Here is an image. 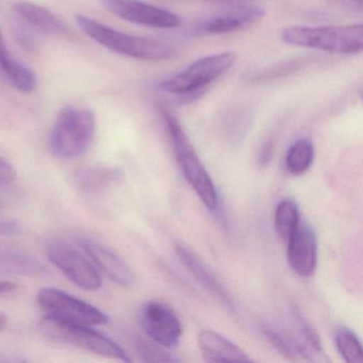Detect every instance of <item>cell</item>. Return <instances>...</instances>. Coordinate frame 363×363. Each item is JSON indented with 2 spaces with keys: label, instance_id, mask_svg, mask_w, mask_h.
I'll list each match as a JSON object with an SVG mask.
<instances>
[{
  "label": "cell",
  "instance_id": "6da1fadb",
  "mask_svg": "<svg viewBox=\"0 0 363 363\" xmlns=\"http://www.w3.org/2000/svg\"><path fill=\"white\" fill-rule=\"evenodd\" d=\"M159 111L169 131L174 152L177 157L178 163L182 167L184 177L199 195L203 205L208 209L214 211L218 208V191L209 173L206 171L205 167L201 163L199 155L195 152L194 146L191 143L179 121L167 106L160 104Z\"/></svg>",
  "mask_w": 363,
  "mask_h": 363
},
{
  "label": "cell",
  "instance_id": "7a4b0ae2",
  "mask_svg": "<svg viewBox=\"0 0 363 363\" xmlns=\"http://www.w3.org/2000/svg\"><path fill=\"white\" fill-rule=\"evenodd\" d=\"M96 130V116L88 108L67 106L60 110L50 135L52 155L61 160L79 158L90 147Z\"/></svg>",
  "mask_w": 363,
  "mask_h": 363
},
{
  "label": "cell",
  "instance_id": "3957f363",
  "mask_svg": "<svg viewBox=\"0 0 363 363\" xmlns=\"http://www.w3.org/2000/svg\"><path fill=\"white\" fill-rule=\"evenodd\" d=\"M76 22L93 41L116 54L143 61H162L174 56L173 48L158 40L127 35L80 14L76 16Z\"/></svg>",
  "mask_w": 363,
  "mask_h": 363
},
{
  "label": "cell",
  "instance_id": "277c9868",
  "mask_svg": "<svg viewBox=\"0 0 363 363\" xmlns=\"http://www.w3.org/2000/svg\"><path fill=\"white\" fill-rule=\"evenodd\" d=\"M281 40L297 48L322 50L333 54H359L363 48L362 24L343 26H294L284 29Z\"/></svg>",
  "mask_w": 363,
  "mask_h": 363
},
{
  "label": "cell",
  "instance_id": "5b68a950",
  "mask_svg": "<svg viewBox=\"0 0 363 363\" xmlns=\"http://www.w3.org/2000/svg\"><path fill=\"white\" fill-rule=\"evenodd\" d=\"M44 337L58 343L75 346L97 356L113 360L129 362L131 359L124 350L107 335L92 329V327L67 324L45 315L39 325Z\"/></svg>",
  "mask_w": 363,
  "mask_h": 363
},
{
  "label": "cell",
  "instance_id": "8992f818",
  "mask_svg": "<svg viewBox=\"0 0 363 363\" xmlns=\"http://www.w3.org/2000/svg\"><path fill=\"white\" fill-rule=\"evenodd\" d=\"M237 62V55L233 52L203 57L193 62L190 67L162 82L160 88L171 94L191 96L201 92L214 80L224 75Z\"/></svg>",
  "mask_w": 363,
  "mask_h": 363
},
{
  "label": "cell",
  "instance_id": "52a82bcc",
  "mask_svg": "<svg viewBox=\"0 0 363 363\" xmlns=\"http://www.w3.org/2000/svg\"><path fill=\"white\" fill-rule=\"evenodd\" d=\"M38 303L45 315L67 324L94 327L109 322L107 314L99 308L59 289H41Z\"/></svg>",
  "mask_w": 363,
  "mask_h": 363
},
{
  "label": "cell",
  "instance_id": "ba28073f",
  "mask_svg": "<svg viewBox=\"0 0 363 363\" xmlns=\"http://www.w3.org/2000/svg\"><path fill=\"white\" fill-rule=\"evenodd\" d=\"M48 257L67 279L79 288L86 291L101 288V272L80 246L77 247L65 241H52L48 246Z\"/></svg>",
  "mask_w": 363,
  "mask_h": 363
},
{
  "label": "cell",
  "instance_id": "9c48e42d",
  "mask_svg": "<svg viewBox=\"0 0 363 363\" xmlns=\"http://www.w3.org/2000/svg\"><path fill=\"white\" fill-rule=\"evenodd\" d=\"M104 7L114 16L133 24L157 29L177 28L182 20L169 10L140 0H101Z\"/></svg>",
  "mask_w": 363,
  "mask_h": 363
},
{
  "label": "cell",
  "instance_id": "30bf717a",
  "mask_svg": "<svg viewBox=\"0 0 363 363\" xmlns=\"http://www.w3.org/2000/svg\"><path fill=\"white\" fill-rule=\"evenodd\" d=\"M139 320L146 335L158 345L176 347L182 335V325L175 312L160 301H150L141 308Z\"/></svg>",
  "mask_w": 363,
  "mask_h": 363
},
{
  "label": "cell",
  "instance_id": "8fae6325",
  "mask_svg": "<svg viewBox=\"0 0 363 363\" xmlns=\"http://www.w3.org/2000/svg\"><path fill=\"white\" fill-rule=\"evenodd\" d=\"M288 261L291 269L301 276L310 277L318 264V240L311 227L299 223L288 240Z\"/></svg>",
  "mask_w": 363,
  "mask_h": 363
},
{
  "label": "cell",
  "instance_id": "7c38bea8",
  "mask_svg": "<svg viewBox=\"0 0 363 363\" xmlns=\"http://www.w3.org/2000/svg\"><path fill=\"white\" fill-rule=\"evenodd\" d=\"M79 246L88 254L101 273L105 274L120 286H133L135 282L133 271L111 248L90 238H82Z\"/></svg>",
  "mask_w": 363,
  "mask_h": 363
},
{
  "label": "cell",
  "instance_id": "4fadbf2b",
  "mask_svg": "<svg viewBox=\"0 0 363 363\" xmlns=\"http://www.w3.org/2000/svg\"><path fill=\"white\" fill-rule=\"evenodd\" d=\"M13 11L27 25L44 35L67 38L73 35L67 23L41 6L30 1H18L14 4Z\"/></svg>",
  "mask_w": 363,
  "mask_h": 363
},
{
  "label": "cell",
  "instance_id": "5bb4252c",
  "mask_svg": "<svg viewBox=\"0 0 363 363\" xmlns=\"http://www.w3.org/2000/svg\"><path fill=\"white\" fill-rule=\"evenodd\" d=\"M264 10L261 8L248 7L238 10L237 12L216 16L201 23L195 29L197 35H216L233 33L244 27L256 24L262 20Z\"/></svg>",
  "mask_w": 363,
  "mask_h": 363
},
{
  "label": "cell",
  "instance_id": "9a60e30c",
  "mask_svg": "<svg viewBox=\"0 0 363 363\" xmlns=\"http://www.w3.org/2000/svg\"><path fill=\"white\" fill-rule=\"evenodd\" d=\"M174 250L179 258L180 262L186 267L189 273L208 291L213 294L218 301H222L227 307L233 308V301L228 293L225 290L220 281L216 279V276L207 269L205 264L189 250L186 246L179 243L174 244Z\"/></svg>",
  "mask_w": 363,
  "mask_h": 363
},
{
  "label": "cell",
  "instance_id": "2e32d148",
  "mask_svg": "<svg viewBox=\"0 0 363 363\" xmlns=\"http://www.w3.org/2000/svg\"><path fill=\"white\" fill-rule=\"evenodd\" d=\"M199 345L209 362H248L252 360L241 348L224 335L212 330L199 333Z\"/></svg>",
  "mask_w": 363,
  "mask_h": 363
},
{
  "label": "cell",
  "instance_id": "e0dca14e",
  "mask_svg": "<svg viewBox=\"0 0 363 363\" xmlns=\"http://www.w3.org/2000/svg\"><path fill=\"white\" fill-rule=\"evenodd\" d=\"M0 272L41 277L48 274L45 265L27 250L13 245H0Z\"/></svg>",
  "mask_w": 363,
  "mask_h": 363
},
{
  "label": "cell",
  "instance_id": "ac0fdd59",
  "mask_svg": "<svg viewBox=\"0 0 363 363\" xmlns=\"http://www.w3.org/2000/svg\"><path fill=\"white\" fill-rule=\"evenodd\" d=\"M121 175L120 169L114 167L93 165L78 169L74 175V184L84 194L99 195L118 182Z\"/></svg>",
  "mask_w": 363,
  "mask_h": 363
},
{
  "label": "cell",
  "instance_id": "d6986e66",
  "mask_svg": "<svg viewBox=\"0 0 363 363\" xmlns=\"http://www.w3.org/2000/svg\"><path fill=\"white\" fill-rule=\"evenodd\" d=\"M0 69L7 76L14 88L20 92L29 94L37 89V75L33 69L16 60L11 54L0 61Z\"/></svg>",
  "mask_w": 363,
  "mask_h": 363
},
{
  "label": "cell",
  "instance_id": "ffe728a7",
  "mask_svg": "<svg viewBox=\"0 0 363 363\" xmlns=\"http://www.w3.org/2000/svg\"><path fill=\"white\" fill-rule=\"evenodd\" d=\"M262 333L265 339L276 348L278 352L284 358L290 361H301V359L308 360L303 347L296 342L293 341L288 335H284L277 328L269 326V325H263Z\"/></svg>",
  "mask_w": 363,
  "mask_h": 363
},
{
  "label": "cell",
  "instance_id": "44dd1931",
  "mask_svg": "<svg viewBox=\"0 0 363 363\" xmlns=\"http://www.w3.org/2000/svg\"><path fill=\"white\" fill-rule=\"evenodd\" d=\"M299 223V211L296 203L290 199H282L275 211V229L284 241H288L296 230Z\"/></svg>",
  "mask_w": 363,
  "mask_h": 363
},
{
  "label": "cell",
  "instance_id": "7402d4cb",
  "mask_svg": "<svg viewBox=\"0 0 363 363\" xmlns=\"http://www.w3.org/2000/svg\"><path fill=\"white\" fill-rule=\"evenodd\" d=\"M314 158V147L308 139L297 140L286 158V167L292 175H301L311 167Z\"/></svg>",
  "mask_w": 363,
  "mask_h": 363
},
{
  "label": "cell",
  "instance_id": "603a6c76",
  "mask_svg": "<svg viewBox=\"0 0 363 363\" xmlns=\"http://www.w3.org/2000/svg\"><path fill=\"white\" fill-rule=\"evenodd\" d=\"M337 352L346 362H361L363 359L362 346L358 337L348 328H337L335 335Z\"/></svg>",
  "mask_w": 363,
  "mask_h": 363
},
{
  "label": "cell",
  "instance_id": "cb8c5ba5",
  "mask_svg": "<svg viewBox=\"0 0 363 363\" xmlns=\"http://www.w3.org/2000/svg\"><path fill=\"white\" fill-rule=\"evenodd\" d=\"M138 354L141 357L142 360L146 362H177V358L169 356L163 350H158L150 344L140 342L137 345Z\"/></svg>",
  "mask_w": 363,
  "mask_h": 363
},
{
  "label": "cell",
  "instance_id": "d4e9b609",
  "mask_svg": "<svg viewBox=\"0 0 363 363\" xmlns=\"http://www.w3.org/2000/svg\"><path fill=\"white\" fill-rule=\"evenodd\" d=\"M299 327H301V335H303V340H305L307 347L310 350H312L313 354H316V356H324V350H323L322 343H320V337H318V333L314 330L313 327L309 324V323L305 322L301 315H298Z\"/></svg>",
  "mask_w": 363,
  "mask_h": 363
},
{
  "label": "cell",
  "instance_id": "484cf974",
  "mask_svg": "<svg viewBox=\"0 0 363 363\" xmlns=\"http://www.w3.org/2000/svg\"><path fill=\"white\" fill-rule=\"evenodd\" d=\"M16 167L6 160L3 157H0V186H8L12 182H16Z\"/></svg>",
  "mask_w": 363,
  "mask_h": 363
},
{
  "label": "cell",
  "instance_id": "4316f807",
  "mask_svg": "<svg viewBox=\"0 0 363 363\" xmlns=\"http://www.w3.org/2000/svg\"><path fill=\"white\" fill-rule=\"evenodd\" d=\"M274 152H275V142L273 140H267L261 147L258 158L259 165L262 167H267L273 158Z\"/></svg>",
  "mask_w": 363,
  "mask_h": 363
},
{
  "label": "cell",
  "instance_id": "83f0119b",
  "mask_svg": "<svg viewBox=\"0 0 363 363\" xmlns=\"http://www.w3.org/2000/svg\"><path fill=\"white\" fill-rule=\"evenodd\" d=\"M21 233V225L18 220L0 218V235H13Z\"/></svg>",
  "mask_w": 363,
  "mask_h": 363
},
{
  "label": "cell",
  "instance_id": "f1b7e54d",
  "mask_svg": "<svg viewBox=\"0 0 363 363\" xmlns=\"http://www.w3.org/2000/svg\"><path fill=\"white\" fill-rule=\"evenodd\" d=\"M327 1L342 9L352 12L362 11L363 0H327Z\"/></svg>",
  "mask_w": 363,
  "mask_h": 363
},
{
  "label": "cell",
  "instance_id": "f546056e",
  "mask_svg": "<svg viewBox=\"0 0 363 363\" xmlns=\"http://www.w3.org/2000/svg\"><path fill=\"white\" fill-rule=\"evenodd\" d=\"M18 289V284L9 280H0V294L12 292Z\"/></svg>",
  "mask_w": 363,
  "mask_h": 363
},
{
  "label": "cell",
  "instance_id": "4dcf8cb0",
  "mask_svg": "<svg viewBox=\"0 0 363 363\" xmlns=\"http://www.w3.org/2000/svg\"><path fill=\"white\" fill-rule=\"evenodd\" d=\"M10 54L8 50L7 46H6L5 40H4L3 33L0 31V61L3 60L5 57H7Z\"/></svg>",
  "mask_w": 363,
  "mask_h": 363
},
{
  "label": "cell",
  "instance_id": "1f68e13d",
  "mask_svg": "<svg viewBox=\"0 0 363 363\" xmlns=\"http://www.w3.org/2000/svg\"><path fill=\"white\" fill-rule=\"evenodd\" d=\"M8 324V318L3 311H0V333L6 328Z\"/></svg>",
  "mask_w": 363,
  "mask_h": 363
},
{
  "label": "cell",
  "instance_id": "d6a6232c",
  "mask_svg": "<svg viewBox=\"0 0 363 363\" xmlns=\"http://www.w3.org/2000/svg\"><path fill=\"white\" fill-rule=\"evenodd\" d=\"M203 1H207V3L235 4L243 1V0H203Z\"/></svg>",
  "mask_w": 363,
  "mask_h": 363
}]
</instances>
